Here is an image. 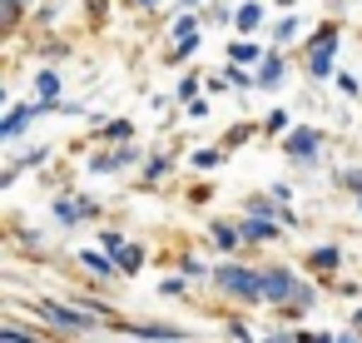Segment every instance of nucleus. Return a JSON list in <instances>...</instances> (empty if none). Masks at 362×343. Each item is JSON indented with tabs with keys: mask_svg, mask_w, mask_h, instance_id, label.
<instances>
[{
	"mask_svg": "<svg viewBox=\"0 0 362 343\" xmlns=\"http://www.w3.org/2000/svg\"><path fill=\"white\" fill-rule=\"evenodd\" d=\"M55 214H60L65 224H80V219H95V214H100V204H95V199H60V204H55Z\"/></svg>",
	"mask_w": 362,
	"mask_h": 343,
	"instance_id": "f8f14e48",
	"label": "nucleus"
},
{
	"mask_svg": "<svg viewBox=\"0 0 362 343\" xmlns=\"http://www.w3.org/2000/svg\"><path fill=\"white\" fill-rule=\"evenodd\" d=\"M263 125H268V135H288V130H293V115H288V110H273Z\"/></svg>",
	"mask_w": 362,
	"mask_h": 343,
	"instance_id": "b1692460",
	"label": "nucleus"
},
{
	"mask_svg": "<svg viewBox=\"0 0 362 343\" xmlns=\"http://www.w3.org/2000/svg\"><path fill=\"white\" fill-rule=\"evenodd\" d=\"M342 184H347V189L362 199V169H347V174H342Z\"/></svg>",
	"mask_w": 362,
	"mask_h": 343,
	"instance_id": "72a5a7b5",
	"label": "nucleus"
},
{
	"mask_svg": "<svg viewBox=\"0 0 362 343\" xmlns=\"http://www.w3.org/2000/svg\"><path fill=\"white\" fill-rule=\"evenodd\" d=\"M357 209H362V199H357Z\"/></svg>",
	"mask_w": 362,
	"mask_h": 343,
	"instance_id": "79ce46f5",
	"label": "nucleus"
},
{
	"mask_svg": "<svg viewBox=\"0 0 362 343\" xmlns=\"http://www.w3.org/2000/svg\"><path fill=\"white\" fill-rule=\"evenodd\" d=\"M258 343H298V338H288V333H273V338H258Z\"/></svg>",
	"mask_w": 362,
	"mask_h": 343,
	"instance_id": "c9c22d12",
	"label": "nucleus"
},
{
	"mask_svg": "<svg viewBox=\"0 0 362 343\" xmlns=\"http://www.w3.org/2000/svg\"><path fill=\"white\" fill-rule=\"evenodd\" d=\"M337 343H357V338H337Z\"/></svg>",
	"mask_w": 362,
	"mask_h": 343,
	"instance_id": "a19ab883",
	"label": "nucleus"
},
{
	"mask_svg": "<svg viewBox=\"0 0 362 343\" xmlns=\"http://www.w3.org/2000/svg\"><path fill=\"white\" fill-rule=\"evenodd\" d=\"M352 328H362V308H352Z\"/></svg>",
	"mask_w": 362,
	"mask_h": 343,
	"instance_id": "e433bc0d",
	"label": "nucleus"
},
{
	"mask_svg": "<svg viewBox=\"0 0 362 343\" xmlns=\"http://www.w3.org/2000/svg\"><path fill=\"white\" fill-rule=\"evenodd\" d=\"M337 26H317V35H313V45H308V65H313V75L317 80H327V75H337Z\"/></svg>",
	"mask_w": 362,
	"mask_h": 343,
	"instance_id": "7ed1b4c3",
	"label": "nucleus"
},
{
	"mask_svg": "<svg viewBox=\"0 0 362 343\" xmlns=\"http://www.w3.org/2000/svg\"><path fill=\"white\" fill-rule=\"evenodd\" d=\"M209 234H214V244H218L223 254H233V249L243 244V229H238V224H228V219H218V224H209Z\"/></svg>",
	"mask_w": 362,
	"mask_h": 343,
	"instance_id": "f3484780",
	"label": "nucleus"
},
{
	"mask_svg": "<svg viewBox=\"0 0 362 343\" xmlns=\"http://www.w3.org/2000/svg\"><path fill=\"white\" fill-rule=\"evenodd\" d=\"M184 6H189V11H194V6H204V0H184Z\"/></svg>",
	"mask_w": 362,
	"mask_h": 343,
	"instance_id": "58836bf2",
	"label": "nucleus"
},
{
	"mask_svg": "<svg viewBox=\"0 0 362 343\" xmlns=\"http://www.w3.org/2000/svg\"><path fill=\"white\" fill-rule=\"evenodd\" d=\"M169 35H174V50H169V55H174V60H189V55L199 50V40H204V26H199V16H179Z\"/></svg>",
	"mask_w": 362,
	"mask_h": 343,
	"instance_id": "39448f33",
	"label": "nucleus"
},
{
	"mask_svg": "<svg viewBox=\"0 0 362 343\" xmlns=\"http://www.w3.org/2000/svg\"><path fill=\"white\" fill-rule=\"evenodd\" d=\"M169 174V154H149L144 159V184H154V179H164Z\"/></svg>",
	"mask_w": 362,
	"mask_h": 343,
	"instance_id": "412c9836",
	"label": "nucleus"
},
{
	"mask_svg": "<svg viewBox=\"0 0 362 343\" xmlns=\"http://www.w3.org/2000/svg\"><path fill=\"white\" fill-rule=\"evenodd\" d=\"M124 244H129V239H124V234H119V229H105V234H100V249H105V254H110V259H115V254H119V249H124Z\"/></svg>",
	"mask_w": 362,
	"mask_h": 343,
	"instance_id": "a878e982",
	"label": "nucleus"
},
{
	"mask_svg": "<svg viewBox=\"0 0 362 343\" xmlns=\"http://www.w3.org/2000/svg\"><path fill=\"white\" fill-rule=\"evenodd\" d=\"M218 159H223V150H194V154H189V164H194V169H214Z\"/></svg>",
	"mask_w": 362,
	"mask_h": 343,
	"instance_id": "393cba45",
	"label": "nucleus"
},
{
	"mask_svg": "<svg viewBox=\"0 0 362 343\" xmlns=\"http://www.w3.org/2000/svg\"><path fill=\"white\" fill-rule=\"evenodd\" d=\"M11 6H21V11H25V6H30V0H11Z\"/></svg>",
	"mask_w": 362,
	"mask_h": 343,
	"instance_id": "ea45409f",
	"label": "nucleus"
},
{
	"mask_svg": "<svg viewBox=\"0 0 362 343\" xmlns=\"http://www.w3.org/2000/svg\"><path fill=\"white\" fill-rule=\"evenodd\" d=\"M134 6H159V0H134Z\"/></svg>",
	"mask_w": 362,
	"mask_h": 343,
	"instance_id": "4c0bfd02",
	"label": "nucleus"
},
{
	"mask_svg": "<svg viewBox=\"0 0 362 343\" xmlns=\"http://www.w3.org/2000/svg\"><path fill=\"white\" fill-rule=\"evenodd\" d=\"M337 264H342V249H337V244H317V249L308 254V269H313V274H332Z\"/></svg>",
	"mask_w": 362,
	"mask_h": 343,
	"instance_id": "2eb2a0df",
	"label": "nucleus"
},
{
	"mask_svg": "<svg viewBox=\"0 0 362 343\" xmlns=\"http://www.w3.org/2000/svg\"><path fill=\"white\" fill-rule=\"evenodd\" d=\"M228 85H238V90H253L258 85V75H248V70H238V65H228V75H223Z\"/></svg>",
	"mask_w": 362,
	"mask_h": 343,
	"instance_id": "bb28decb",
	"label": "nucleus"
},
{
	"mask_svg": "<svg viewBox=\"0 0 362 343\" xmlns=\"http://www.w3.org/2000/svg\"><path fill=\"white\" fill-rule=\"evenodd\" d=\"M268 55L253 45V40H228V65H263Z\"/></svg>",
	"mask_w": 362,
	"mask_h": 343,
	"instance_id": "dca6fc26",
	"label": "nucleus"
},
{
	"mask_svg": "<svg viewBox=\"0 0 362 343\" xmlns=\"http://www.w3.org/2000/svg\"><path fill=\"white\" fill-rule=\"evenodd\" d=\"M184 115H189V120H209V100H204V95H199V100H189V110H184Z\"/></svg>",
	"mask_w": 362,
	"mask_h": 343,
	"instance_id": "2f4dec72",
	"label": "nucleus"
},
{
	"mask_svg": "<svg viewBox=\"0 0 362 343\" xmlns=\"http://www.w3.org/2000/svg\"><path fill=\"white\" fill-rule=\"evenodd\" d=\"M40 115H50V110H45L40 100H35V105H16V110H11L6 120H0V140H16V135H21V130H25L30 120H40Z\"/></svg>",
	"mask_w": 362,
	"mask_h": 343,
	"instance_id": "6e6552de",
	"label": "nucleus"
},
{
	"mask_svg": "<svg viewBox=\"0 0 362 343\" xmlns=\"http://www.w3.org/2000/svg\"><path fill=\"white\" fill-rule=\"evenodd\" d=\"M253 75H258V90H278V85L288 80V60H283V50H273V55H268Z\"/></svg>",
	"mask_w": 362,
	"mask_h": 343,
	"instance_id": "9d476101",
	"label": "nucleus"
},
{
	"mask_svg": "<svg viewBox=\"0 0 362 343\" xmlns=\"http://www.w3.org/2000/svg\"><path fill=\"white\" fill-rule=\"evenodd\" d=\"M258 274H263V298L278 303V308H288L293 293H298V274H293L288 264H268V269H258Z\"/></svg>",
	"mask_w": 362,
	"mask_h": 343,
	"instance_id": "20e7f679",
	"label": "nucleus"
},
{
	"mask_svg": "<svg viewBox=\"0 0 362 343\" xmlns=\"http://www.w3.org/2000/svg\"><path fill=\"white\" fill-rule=\"evenodd\" d=\"M35 100H40L45 110H60V75H55V70H40V75H35Z\"/></svg>",
	"mask_w": 362,
	"mask_h": 343,
	"instance_id": "9b49d317",
	"label": "nucleus"
},
{
	"mask_svg": "<svg viewBox=\"0 0 362 343\" xmlns=\"http://www.w3.org/2000/svg\"><path fill=\"white\" fill-rule=\"evenodd\" d=\"M30 313H35L40 323L60 328V333H90V328L100 323L95 313H85V308H75V303H55V298H35V303H30Z\"/></svg>",
	"mask_w": 362,
	"mask_h": 343,
	"instance_id": "f257e3e1",
	"label": "nucleus"
},
{
	"mask_svg": "<svg viewBox=\"0 0 362 343\" xmlns=\"http://www.w3.org/2000/svg\"><path fill=\"white\" fill-rule=\"evenodd\" d=\"M179 100H199V75H184L179 80Z\"/></svg>",
	"mask_w": 362,
	"mask_h": 343,
	"instance_id": "c756f323",
	"label": "nucleus"
},
{
	"mask_svg": "<svg viewBox=\"0 0 362 343\" xmlns=\"http://www.w3.org/2000/svg\"><path fill=\"white\" fill-rule=\"evenodd\" d=\"M263 21H268V11H263V0H243V6L233 11V26H238L243 35H248V30H258Z\"/></svg>",
	"mask_w": 362,
	"mask_h": 343,
	"instance_id": "4468645a",
	"label": "nucleus"
},
{
	"mask_svg": "<svg viewBox=\"0 0 362 343\" xmlns=\"http://www.w3.org/2000/svg\"><path fill=\"white\" fill-rule=\"evenodd\" d=\"M317 150H322V135H317L313 125H293V130L283 135V154H288V159H313Z\"/></svg>",
	"mask_w": 362,
	"mask_h": 343,
	"instance_id": "423d86ee",
	"label": "nucleus"
},
{
	"mask_svg": "<svg viewBox=\"0 0 362 343\" xmlns=\"http://www.w3.org/2000/svg\"><path fill=\"white\" fill-rule=\"evenodd\" d=\"M214 283H218L223 293H233V298H248V303L263 298V274H258V269H243V264H233V259L214 269Z\"/></svg>",
	"mask_w": 362,
	"mask_h": 343,
	"instance_id": "f03ea898",
	"label": "nucleus"
},
{
	"mask_svg": "<svg viewBox=\"0 0 362 343\" xmlns=\"http://www.w3.org/2000/svg\"><path fill=\"white\" fill-rule=\"evenodd\" d=\"M268 199H273V204H288L293 189H288V184H268Z\"/></svg>",
	"mask_w": 362,
	"mask_h": 343,
	"instance_id": "473e14b6",
	"label": "nucleus"
},
{
	"mask_svg": "<svg viewBox=\"0 0 362 343\" xmlns=\"http://www.w3.org/2000/svg\"><path fill=\"white\" fill-rule=\"evenodd\" d=\"M0 343H40L35 333H25L21 323H0Z\"/></svg>",
	"mask_w": 362,
	"mask_h": 343,
	"instance_id": "4be33fe9",
	"label": "nucleus"
},
{
	"mask_svg": "<svg viewBox=\"0 0 362 343\" xmlns=\"http://www.w3.org/2000/svg\"><path fill=\"white\" fill-rule=\"evenodd\" d=\"M179 269H184V279H209V274H214V269H209L204 259H184Z\"/></svg>",
	"mask_w": 362,
	"mask_h": 343,
	"instance_id": "c85d7f7f",
	"label": "nucleus"
},
{
	"mask_svg": "<svg viewBox=\"0 0 362 343\" xmlns=\"http://www.w3.org/2000/svg\"><path fill=\"white\" fill-rule=\"evenodd\" d=\"M119 333H134V338H144V343H184L189 333L184 328H174V323H115Z\"/></svg>",
	"mask_w": 362,
	"mask_h": 343,
	"instance_id": "0eeeda50",
	"label": "nucleus"
},
{
	"mask_svg": "<svg viewBox=\"0 0 362 343\" xmlns=\"http://www.w3.org/2000/svg\"><path fill=\"white\" fill-rule=\"evenodd\" d=\"M313 298H317V288H313V283H298V293H293V303H288L283 313H293V318H298V313H308V308H313Z\"/></svg>",
	"mask_w": 362,
	"mask_h": 343,
	"instance_id": "6ab92c4d",
	"label": "nucleus"
},
{
	"mask_svg": "<svg viewBox=\"0 0 362 343\" xmlns=\"http://www.w3.org/2000/svg\"><path fill=\"white\" fill-rule=\"evenodd\" d=\"M105 135H110L115 145H129V140H134V125H129V120H110V125H105Z\"/></svg>",
	"mask_w": 362,
	"mask_h": 343,
	"instance_id": "5701e85b",
	"label": "nucleus"
},
{
	"mask_svg": "<svg viewBox=\"0 0 362 343\" xmlns=\"http://www.w3.org/2000/svg\"><path fill=\"white\" fill-rule=\"evenodd\" d=\"M298 343H337L332 333H298Z\"/></svg>",
	"mask_w": 362,
	"mask_h": 343,
	"instance_id": "f704fd0d",
	"label": "nucleus"
},
{
	"mask_svg": "<svg viewBox=\"0 0 362 343\" xmlns=\"http://www.w3.org/2000/svg\"><path fill=\"white\" fill-rule=\"evenodd\" d=\"M298 30H303V21H298V16H283V21H278V30H273V40H278V45H293V40H298Z\"/></svg>",
	"mask_w": 362,
	"mask_h": 343,
	"instance_id": "aec40b11",
	"label": "nucleus"
},
{
	"mask_svg": "<svg viewBox=\"0 0 362 343\" xmlns=\"http://www.w3.org/2000/svg\"><path fill=\"white\" fill-rule=\"evenodd\" d=\"M0 26H6V30H16V26H21V6H11V0H0Z\"/></svg>",
	"mask_w": 362,
	"mask_h": 343,
	"instance_id": "cd10ccee",
	"label": "nucleus"
},
{
	"mask_svg": "<svg viewBox=\"0 0 362 343\" xmlns=\"http://www.w3.org/2000/svg\"><path fill=\"white\" fill-rule=\"evenodd\" d=\"M238 229H243V239H248V244H273V239L283 234L273 214H248V219H243Z\"/></svg>",
	"mask_w": 362,
	"mask_h": 343,
	"instance_id": "1a4fd4ad",
	"label": "nucleus"
},
{
	"mask_svg": "<svg viewBox=\"0 0 362 343\" xmlns=\"http://www.w3.org/2000/svg\"><path fill=\"white\" fill-rule=\"evenodd\" d=\"M115 264H119V274H139V269H144V249H139V244H124V249L115 254Z\"/></svg>",
	"mask_w": 362,
	"mask_h": 343,
	"instance_id": "a211bd4d",
	"label": "nucleus"
},
{
	"mask_svg": "<svg viewBox=\"0 0 362 343\" xmlns=\"http://www.w3.org/2000/svg\"><path fill=\"white\" fill-rule=\"evenodd\" d=\"M80 264H85L95 279H115V274H119V264H115L105 249H80Z\"/></svg>",
	"mask_w": 362,
	"mask_h": 343,
	"instance_id": "ddd939ff",
	"label": "nucleus"
},
{
	"mask_svg": "<svg viewBox=\"0 0 362 343\" xmlns=\"http://www.w3.org/2000/svg\"><path fill=\"white\" fill-rule=\"evenodd\" d=\"M228 333H233V338H238V343H258V338H253V328H248V323H243V318H233V323H228Z\"/></svg>",
	"mask_w": 362,
	"mask_h": 343,
	"instance_id": "7c9ffc66",
	"label": "nucleus"
}]
</instances>
